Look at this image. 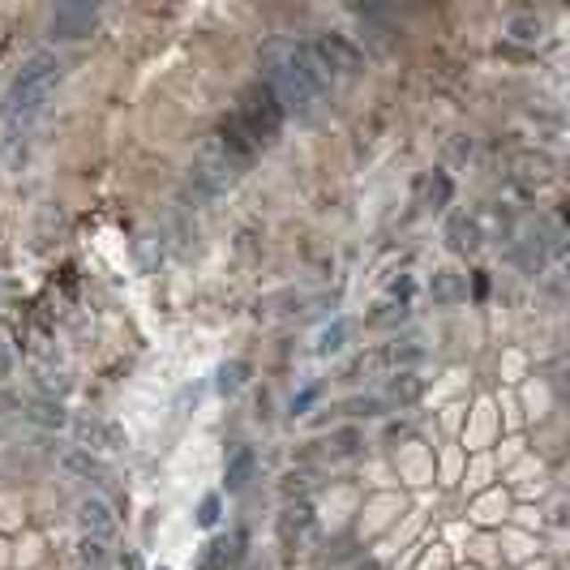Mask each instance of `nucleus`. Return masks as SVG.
Wrapping results in <instances>:
<instances>
[{"mask_svg":"<svg viewBox=\"0 0 570 570\" xmlns=\"http://www.w3.org/2000/svg\"><path fill=\"white\" fill-rule=\"evenodd\" d=\"M219 146H223L227 154H232L236 163H249V159H253V151H258V146H253V137H249V129L241 125V116H236V112L219 120Z\"/></svg>","mask_w":570,"mask_h":570,"instance_id":"nucleus-8","label":"nucleus"},{"mask_svg":"<svg viewBox=\"0 0 570 570\" xmlns=\"http://www.w3.org/2000/svg\"><path fill=\"white\" fill-rule=\"evenodd\" d=\"M249 360H232V365H219V373H215V391H219L223 399H232L236 391H241L244 382H249Z\"/></svg>","mask_w":570,"mask_h":570,"instance_id":"nucleus-11","label":"nucleus"},{"mask_svg":"<svg viewBox=\"0 0 570 570\" xmlns=\"http://www.w3.org/2000/svg\"><path fill=\"white\" fill-rule=\"evenodd\" d=\"M429 296H434V305H459L467 301V284H463L459 270H438L434 279H429Z\"/></svg>","mask_w":570,"mask_h":570,"instance_id":"nucleus-9","label":"nucleus"},{"mask_svg":"<svg viewBox=\"0 0 570 570\" xmlns=\"http://www.w3.org/2000/svg\"><path fill=\"white\" fill-rule=\"evenodd\" d=\"M232 558H236L232 541H227V536H215V541L206 545V553H202V570H227Z\"/></svg>","mask_w":570,"mask_h":570,"instance_id":"nucleus-13","label":"nucleus"},{"mask_svg":"<svg viewBox=\"0 0 570 570\" xmlns=\"http://www.w3.org/2000/svg\"><path fill=\"white\" fill-rule=\"evenodd\" d=\"M90 26H95V4H61L52 13L56 39H82V35H90Z\"/></svg>","mask_w":570,"mask_h":570,"instance_id":"nucleus-6","label":"nucleus"},{"mask_svg":"<svg viewBox=\"0 0 570 570\" xmlns=\"http://www.w3.org/2000/svg\"><path fill=\"white\" fill-rule=\"evenodd\" d=\"M78 524H82V532H87L90 541H103V536L116 532V515H112V506L103 502V498H82Z\"/></svg>","mask_w":570,"mask_h":570,"instance_id":"nucleus-7","label":"nucleus"},{"mask_svg":"<svg viewBox=\"0 0 570 570\" xmlns=\"http://www.w3.org/2000/svg\"><path fill=\"white\" fill-rule=\"evenodd\" d=\"M236 116H241V125L249 129L253 146H266V142H275V137H279V125H284V108H279L275 90L266 87V82H253V87L244 90Z\"/></svg>","mask_w":570,"mask_h":570,"instance_id":"nucleus-3","label":"nucleus"},{"mask_svg":"<svg viewBox=\"0 0 570 570\" xmlns=\"http://www.w3.org/2000/svg\"><path fill=\"white\" fill-rule=\"evenodd\" d=\"M309 52L318 56V65L330 73H351V69H360V52L343 39V35H322L318 44H309Z\"/></svg>","mask_w":570,"mask_h":570,"instance_id":"nucleus-5","label":"nucleus"},{"mask_svg":"<svg viewBox=\"0 0 570 570\" xmlns=\"http://www.w3.org/2000/svg\"><path fill=\"white\" fill-rule=\"evenodd\" d=\"M343 343H348V326H343V322H335V326H326L322 335H318V351H322V356L339 351Z\"/></svg>","mask_w":570,"mask_h":570,"instance_id":"nucleus-16","label":"nucleus"},{"mask_svg":"<svg viewBox=\"0 0 570 570\" xmlns=\"http://www.w3.org/2000/svg\"><path fill=\"white\" fill-rule=\"evenodd\" d=\"M236 159L223 151L219 142H206L198 151V159H194V185H198V194L206 202H215V198H223L232 185H236Z\"/></svg>","mask_w":570,"mask_h":570,"instance_id":"nucleus-4","label":"nucleus"},{"mask_svg":"<svg viewBox=\"0 0 570 570\" xmlns=\"http://www.w3.org/2000/svg\"><path fill=\"white\" fill-rule=\"evenodd\" d=\"M262 82L275 90L279 108L309 112L322 95H326L330 78L318 65V56L309 52V44H270L262 52Z\"/></svg>","mask_w":570,"mask_h":570,"instance_id":"nucleus-1","label":"nucleus"},{"mask_svg":"<svg viewBox=\"0 0 570 570\" xmlns=\"http://www.w3.org/2000/svg\"><path fill=\"white\" fill-rule=\"evenodd\" d=\"M506 35H510L515 44H536V39H541V22H536V18H515V22L506 26Z\"/></svg>","mask_w":570,"mask_h":570,"instance_id":"nucleus-15","label":"nucleus"},{"mask_svg":"<svg viewBox=\"0 0 570 570\" xmlns=\"http://www.w3.org/2000/svg\"><path fill=\"white\" fill-rule=\"evenodd\" d=\"M253 467H258V455H253L249 446H241V450L227 459V476H223V481H227V493H241L244 484L253 481Z\"/></svg>","mask_w":570,"mask_h":570,"instance_id":"nucleus-10","label":"nucleus"},{"mask_svg":"<svg viewBox=\"0 0 570 570\" xmlns=\"http://www.w3.org/2000/svg\"><path fill=\"white\" fill-rule=\"evenodd\" d=\"M26 420H35V425H44V429H65V408L61 403H47V399H35V403H26Z\"/></svg>","mask_w":570,"mask_h":570,"instance_id":"nucleus-12","label":"nucleus"},{"mask_svg":"<svg viewBox=\"0 0 570 570\" xmlns=\"http://www.w3.org/2000/svg\"><path fill=\"white\" fill-rule=\"evenodd\" d=\"M56 87H61V61H56V52H35V56L13 73V82H9L4 99H0L4 125H9V129L30 125V120L47 108V99H52Z\"/></svg>","mask_w":570,"mask_h":570,"instance_id":"nucleus-2","label":"nucleus"},{"mask_svg":"<svg viewBox=\"0 0 570 570\" xmlns=\"http://www.w3.org/2000/svg\"><path fill=\"white\" fill-rule=\"evenodd\" d=\"M9 373H13V356H9V348L0 343V382H4Z\"/></svg>","mask_w":570,"mask_h":570,"instance_id":"nucleus-20","label":"nucleus"},{"mask_svg":"<svg viewBox=\"0 0 570 570\" xmlns=\"http://www.w3.org/2000/svg\"><path fill=\"white\" fill-rule=\"evenodd\" d=\"M391 395H395V399H417L420 395V382L412 377V373H399L395 382H391Z\"/></svg>","mask_w":570,"mask_h":570,"instance_id":"nucleus-18","label":"nucleus"},{"mask_svg":"<svg viewBox=\"0 0 570 570\" xmlns=\"http://www.w3.org/2000/svg\"><path fill=\"white\" fill-rule=\"evenodd\" d=\"M78 558H82V562H87V566H103V558H108V553H103V545H99V541H82V553H78Z\"/></svg>","mask_w":570,"mask_h":570,"instance_id":"nucleus-19","label":"nucleus"},{"mask_svg":"<svg viewBox=\"0 0 570 570\" xmlns=\"http://www.w3.org/2000/svg\"><path fill=\"white\" fill-rule=\"evenodd\" d=\"M65 467H69V472H78V476H87V481H90V476H95V481L103 476V463L90 459L87 450H69V455H65Z\"/></svg>","mask_w":570,"mask_h":570,"instance_id":"nucleus-14","label":"nucleus"},{"mask_svg":"<svg viewBox=\"0 0 570 570\" xmlns=\"http://www.w3.org/2000/svg\"><path fill=\"white\" fill-rule=\"evenodd\" d=\"M198 524H202V527H215V524H219V493H206V498H202Z\"/></svg>","mask_w":570,"mask_h":570,"instance_id":"nucleus-17","label":"nucleus"}]
</instances>
